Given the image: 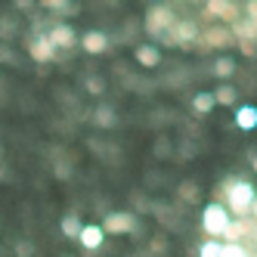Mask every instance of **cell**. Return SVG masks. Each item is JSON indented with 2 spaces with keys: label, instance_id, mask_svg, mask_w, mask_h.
Instances as JSON below:
<instances>
[{
  "label": "cell",
  "instance_id": "obj_1",
  "mask_svg": "<svg viewBox=\"0 0 257 257\" xmlns=\"http://www.w3.org/2000/svg\"><path fill=\"white\" fill-rule=\"evenodd\" d=\"M223 198H226V211L232 220H245L251 214V205H254V198H257V189H254V183L248 180H235L229 177L223 183Z\"/></svg>",
  "mask_w": 257,
  "mask_h": 257
},
{
  "label": "cell",
  "instance_id": "obj_2",
  "mask_svg": "<svg viewBox=\"0 0 257 257\" xmlns=\"http://www.w3.org/2000/svg\"><path fill=\"white\" fill-rule=\"evenodd\" d=\"M229 211L220 205V201H208L205 211H201V229H205L211 238H223L226 226H229Z\"/></svg>",
  "mask_w": 257,
  "mask_h": 257
},
{
  "label": "cell",
  "instance_id": "obj_3",
  "mask_svg": "<svg viewBox=\"0 0 257 257\" xmlns=\"http://www.w3.org/2000/svg\"><path fill=\"white\" fill-rule=\"evenodd\" d=\"M174 22H177V16H174V10L171 7H152L149 13H146V31L152 34V38H164L171 28H174Z\"/></svg>",
  "mask_w": 257,
  "mask_h": 257
},
{
  "label": "cell",
  "instance_id": "obj_4",
  "mask_svg": "<svg viewBox=\"0 0 257 257\" xmlns=\"http://www.w3.org/2000/svg\"><path fill=\"white\" fill-rule=\"evenodd\" d=\"M195 38H198L195 22H192V19H177V22H174V28L164 34L161 41H171L174 47H192V44H195Z\"/></svg>",
  "mask_w": 257,
  "mask_h": 257
},
{
  "label": "cell",
  "instance_id": "obj_5",
  "mask_svg": "<svg viewBox=\"0 0 257 257\" xmlns=\"http://www.w3.org/2000/svg\"><path fill=\"white\" fill-rule=\"evenodd\" d=\"M99 226H102V232L124 235V232H134V229H137V217H134L131 211H112Z\"/></svg>",
  "mask_w": 257,
  "mask_h": 257
},
{
  "label": "cell",
  "instance_id": "obj_6",
  "mask_svg": "<svg viewBox=\"0 0 257 257\" xmlns=\"http://www.w3.org/2000/svg\"><path fill=\"white\" fill-rule=\"evenodd\" d=\"M201 41H205V47H232L235 44L229 25H211V28H205Z\"/></svg>",
  "mask_w": 257,
  "mask_h": 257
},
{
  "label": "cell",
  "instance_id": "obj_7",
  "mask_svg": "<svg viewBox=\"0 0 257 257\" xmlns=\"http://www.w3.org/2000/svg\"><path fill=\"white\" fill-rule=\"evenodd\" d=\"M208 13L217 16L220 25H232V22H238V7L229 4V0H214V4H208Z\"/></svg>",
  "mask_w": 257,
  "mask_h": 257
},
{
  "label": "cell",
  "instance_id": "obj_8",
  "mask_svg": "<svg viewBox=\"0 0 257 257\" xmlns=\"http://www.w3.org/2000/svg\"><path fill=\"white\" fill-rule=\"evenodd\" d=\"M102 238H105V232H102V226H99V223L81 226V232H78V242H81L87 251H96V248H102Z\"/></svg>",
  "mask_w": 257,
  "mask_h": 257
},
{
  "label": "cell",
  "instance_id": "obj_9",
  "mask_svg": "<svg viewBox=\"0 0 257 257\" xmlns=\"http://www.w3.org/2000/svg\"><path fill=\"white\" fill-rule=\"evenodd\" d=\"M257 235V223H251V220L245 217V220H229V226H226V232H223V242H238L242 235Z\"/></svg>",
  "mask_w": 257,
  "mask_h": 257
},
{
  "label": "cell",
  "instance_id": "obj_10",
  "mask_svg": "<svg viewBox=\"0 0 257 257\" xmlns=\"http://www.w3.org/2000/svg\"><path fill=\"white\" fill-rule=\"evenodd\" d=\"M47 41L56 50H68V47H75V31H71V25H56L47 34Z\"/></svg>",
  "mask_w": 257,
  "mask_h": 257
},
{
  "label": "cell",
  "instance_id": "obj_11",
  "mask_svg": "<svg viewBox=\"0 0 257 257\" xmlns=\"http://www.w3.org/2000/svg\"><path fill=\"white\" fill-rule=\"evenodd\" d=\"M232 118H235L238 131H254L257 127V105H238Z\"/></svg>",
  "mask_w": 257,
  "mask_h": 257
},
{
  "label": "cell",
  "instance_id": "obj_12",
  "mask_svg": "<svg viewBox=\"0 0 257 257\" xmlns=\"http://www.w3.org/2000/svg\"><path fill=\"white\" fill-rule=\"evenodd\" d=\"M137 62L140 65H146V68H155L158 62H161V50L158 47H152V44H143V47H137Z\"/></svg>",
  "mask_w": 257,
  "mask_h": 257
},
{
  "label": "cell",
  "instance_id": "obj_13",
  "mask_svg": "<svg viewBox=\"0 0 257 257\" xmlns=\"http://www.w3.org/2000/svg\"><path fill=\"white\" fill-rule=\"evenodd\" d=\"M81 47L87 50V53H105V47H108V38L102 31H87L84 38H81Z\"/></svg>",
  "mask_w": 257,
  "mask_h": 257
},
{
  "label": "cell",
  "instance_id": "obj_14",
  "mask_svg": "<svg viewBox=\"0 0 257 257\" xmlns=\"http://www.w3.org/2000/svg\"><path fill=\"white\" fill-rule=\"evenodd\" d=\"M31 56L38 59V62H50L53 56H56V47H53V44L47 41V34H44V38H38V41L31 44Z\"/></svg>",
  "mask_w": 257,
  "mask_h": 257
},
{
  "label": "cell",
  "instance_id": "obj_15",
  "mask_svg": "<svg viewBox=\"0 0 257 257\" xmlns=\"http://www.w3.org/2000/svg\"><path fill=\"white\" fill-rule=\"evenodd\" d=\"M235 99H238V90L232 84H220L214 90V102H220V105H235Z\"/></svg>",
  "mask_w": 257,
  "mask_h": 257
},
{
  "label": "cell",
  "instance_id": "obj_16",
  "mask_svg": "<svg viewBox=\"0 0 257 257\" xmlns=\"http://www.w3.org/2000/svg\"><path fill=\"white\" fill-rule=\"evenodd\" d=\"M214 75H217L220 81L232 78V75H235V59H232V56H220V59L214 62Z\"/></svg>",
  "mask_w": 257,
  "mask_h": 257
},
{
  "label": "cell",
  "instance_id": "obj_17",
  "mask_svg": "<svg viewBox=\"0 0 257 257\" xmlns=\"http://www.w3.org/2000/svg\"><path fill=\"white\" fill-rule=\"evenodd\" d=\"M214 105H217V102H214V93H208V90H205V93H195V96H192V112H198V115H208Z\"/></svg>",
  "mask_w": 257,
  "mask_h": 257
},
{
  "label": "cell",
  "instance_id": "obj_18",
  "mask_svg": "<svg viewBox=\"0 0 257 257\" xmlns=\"http://www.w3.org/2000/svg\"><path fill=\"white\" fill-rule=\"evenodd\" d=\"M220 257H248V248H245L242 242H223Z\"/></svg>",
  "mask_w": 257,
  "mask_h": 257
},
{
  "label": "cell",
  "instance_id": "obj_19",
  "mask_svg": "<svg viewBox=\"0 0 257 257\" xmlns=\"http://www.w3.org/2000/svg\"><path fill=\"white\" fill-rule=\"evenodd\" d=\"M93 121H96L99 127H112V124H115V108H112V105H99Z\"/></svg>",
  "mask_w": 257,
  "mask_h": 257
},
{
  "label": "cell",
  "instance_id": "obj_20",
  "mask_svg": "<svg viewBox=\"0 0 257 257\" xmlns=\"http://www.w3.org/2000/svg\"><path fill=\"white\" fill-rule=\"evenodd\" d=\"M220 248H223V242H220V238H208V242H201L198 257H220Z\"/></svg>",
  "mask_w": 257,
  "mask_h": 257
},
{
  "label": "cell",
  "instance_id": "obj_21",
  "mask_svg": "<svg viewBox=\"0 0 257 257\" xmlns=\"http://www.w3.org/2000/svg\"><path fill=\"white\" fill-rule=\"evenodd\" d=\"M62 232L78 238V232H81V220H78V214H68V217H62Z\"/></svg>",
  "mask_w": 257,
  "mask_h": 257
},
{
  "label": "cell",
  "instance_id": "obj_22",
  "mask_svg": "<svg viewBox=\"0 0 257 257\" xmlns=\"http://www.w3.org/2000/svg\"><path fill=\"white\" fill-rule=\"evenodd\" d=\"M198 195H201V192H198L195 183H189V180L180 183V198H183V201H198Z\"/></svg>",
  "mask_w": 257,
  "mask_h": 257
},
{
  "label": "cell",
  "instance_id": "obj_23",
  "mask_svg": "<svg viewBox=\"0 0 257 257\" xmlns=\"http://www.w3.org/2000/svg\"><path fill=\"white\" fill-rule=\"evenodd\" d=\"M245 19L257 28V4H245Z\"/></svg>",
  "mask_w": 257,
  "mask_h": 257
},
{
  "label": "cell",
  "instance_id": "obj_24",
  "mask_svg": "<svg viewBox=\"0 0 257 257\" xmlns=\"http://www.w3.org/2000/svg\"><path fill=\"white\" fill-rule=\"evenodd\" d=\"M238 47H242V53H245V56H254V53H257V44H254V41H242Z\"/></svg>",
  "mask_w": 257,
  "mask_h": 257
},
{
  "label": "cell",
  "instance_id": "obj_25",
  "mask_svg": "<svg viewBox=\"0 0 257 257\" xmlns=\"http://www.w3.org/2000/svg\"><path fill=\"white\" fill-rule=\"evenodd\" d=\"M87 90H90V93H99V90H102V81H87Z\"/></svg>",
  "mask_w": 257,
  "mask_h": 257
},
{
  "label": "cell",
  "instance_id": "obj_26",
  "mask_svg": "<svg viewBox=\"0 0 257 257\" xmlns=\"http://www.w3.org/2000/svg\"><path fill=\"white\" fill-rule=\"evenodd\" d=\"M251 168H254V174H257V152L251 155Z\"/></svg>",
  "mask_w": 257,
  "mask_h": 257
},
{
  "label": "cell",
  "instance_id": "obj_27",
  "mask_svg": "<svg viewBox=\"0 0 257 257\" xmlns=\"http://www.w3.org/2000/svg\"><path fill=\"white\" fill-rule=\"evenodd\" d=\"M254 242H257V235H254Z\"/></svg>",
  "mask_w": 257,
  "mask_h": 257
}]
</instances>
